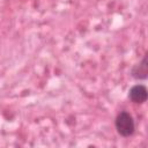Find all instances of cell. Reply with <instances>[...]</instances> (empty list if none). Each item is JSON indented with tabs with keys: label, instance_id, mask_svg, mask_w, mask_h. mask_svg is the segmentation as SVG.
Returning <instances> with one entry per match:
<instances>
[{
	"label": "cell",
	"instance_id": "cell-1",
	"mask_svg": "<svg viewBox=\"0 0 148 148\" xmlns=\"http://www.w3.org/2000/svg\"><path fill=\"white\" fill-rule=\"evenodd\" d=\"M114 127L118 134H120L121 136L124 138L131 136L135 131V124L132 114L127 111L119 112L114 119Z\"/></svg>",
	"mask_w": 148,
	"mask_h": 148
},
{
	"label": "cell",
	"instance_id": "cell-2",
	"mask_svg": "<svg viewBox=\"0 0 148 148\" xmlns=\"http://www.w3.org/2000/svg\"><path fill=\"white\" fill-rule=\"evenodd\" d=\"M128 98L136 104H142L147 99V88L143 84H135L128 91Z\"/></svg>",
	"mask_w": 148,
	"mask_h": 148
},
{
	"label": "cell",
	"instance_id": "cell-3",
	"mask_svg": "<svg viewBox=\"0 0 148 148\" xmlns=\"http://www.w3.org/2000/svg\"><path fill=\"white\" fill-rule=\"evenodd\" d=\"M131 74L136 80H145L148 75V64H147V56H143V58L133 66Z\"/></svg>",
	"mask_w": 148,
	"mask_h": 148
}]
</instances>
